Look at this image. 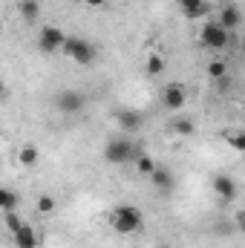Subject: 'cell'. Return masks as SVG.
<instances>
[{
  "label": "cell",
  "mask_w": 245,
  "mask_h": 248,
  "mask_svg": "<svg viewBox=\"0 0 245 248\" xmlns=\"http://www.w3.org/2000/svg\"><path fill=\"white\" fill-rule=\"evenodd\" d=\"M12 240H15V246L17 248H38L41 246V234H38L32 225H26V222L12 234Z\"/></svg>",
  "instance_id": "ba28073f"
},
{
  "label": "cell",
  "mask_w": 245,
  "mask_h": 248,
  "mask_svg": "<svg viewBox=\"0 0 245 248\" xmlns=\"http://www.w3.org/2000/svg\"><path fill=\"white\" fill-rule=\"evenodd\" d=\"M107 222H110V228H113L116 234L133 237V234H138V231L144 228V214H141L136 205H119V208L110 211Z\"/></svg>",
  "instance_id": "6da1fadb"
},
{
  "label": "cell",
  "mask_w": 245,
  "mask_h": 248,
  "mask_svg": "<svg viewBox=\"0 0 245 248\" xmlns=\"http://www.w3.org/2000/svg\"><path fill=\"white\" fill-rule=\"evenodd\" d=\"M184 9V15L187 17H205L208 12H211V6H208V0H179Z\"/></svg>",
  "instance_id": "5bb4252c"
},
{
  "label": "cell",
  "mask_w": 245,
  "mask_h": 248,
  "mask_svg": "<svg viewBox=\"0 0 245 248\" xmlns=\"http://www.w3.org/2000/svg\"><path fill=\"white\" fill-rule=\"evenodd\" d=\"M35 208H38V214H52V211H55V199H52L49 193H41L38 202H35Z\"/></svg>",
  "instance_id": "ffe728a7"
},
{
  "label": "cell",
  "mask_w": 245,
  "mask_h": 248,
  "mask_svg": "<svg viewBox=\"0 0 245 248\" xmlns=\"http://www.w3.org/2000/svg\"><path fill=\"white\" fill-rule=\"evenodd\" d=\"M138 153H141V150H138V144H136V141H130L127 136L110 139V141H107V147H104V159H107L110 165H124V162L136 159Z\"/></svg>",
  "instance_id": "7a4b0ae2"
},
{
  "label": "cell",
  "mask_w": 245,
  "mask_h": 248,
  "mask_svg": "<svg viewBox=\"0 0 245 248\" xmlns=\"http://www.w3.org/2000/svg\"><path fill=\"white\" fill-rule=\"evenodd\" d=\"M3 222H6V228H9L12 234H15V231H17V228L23 225V219L17 217V211H6V217H3Z\"/></svg>",
  "instance_id": "7402d4cb"
},
{
  "label": "cell",
  "mask_w": 245,
  "mask_h": 248,
  "mask_svg": "<svg viewBox=\"0 0 245 248\" xmlns=\"http://www.w3.org/2000/svg\"><path fill=\"white\" fill-rule=\"evenodd\" d=\"M199 41H202V46H208V49H214V52H222V49L231 46V32L222 29L216 20H211V23H205V26L199 29Z\"/></svg>",
  "instance_id": "277c9868"
},
{
  "label": "cell",
  "mask_w": 245,
  "mask_h": 248,
  "mask_svg": "<svg viewBox=\"0 0 245 248\" xmlns=\"http://www.w3.org/2000/svg\"><path fill=\"white\" fill-rule=\"evenodd\" d=\"M20 205V193H15L12 187H0V211H17Z\"/></svg>",
  "instance_id": "2e32d148"
},
{
  "label": "cell",
  "mask_w": 245,
  "mask_h": 248,
  "mask_svg": "<svg viewBox=\"0 0 245 248\" xmlns=\"http://www.w3.org/2000/svg\"><path fill=\"white\" fill-rule=\"evenodd\" d=\"M61 52L69 58V61L81 63V66H90V63L95 61V46L90 44V41H84V38H66L61 46Z\"/></svg>",
  "instance_id": "3957f363"
},
{
  "label": "cell",
  "mask_w": 245,
  "mask_h": 248,
  "mask_svg": "<svg viewBox=\"0 0 245 248\" xmlns=\"http://www.w3.org/2000/svg\"><path fill=\"white\" fill-rule=\"evenodd\" d=\"M184 101H187V93H184L182 84H168V87L162 90V104H165L168 110H173V113L182 110Z\"/></svg>",
  "instance_id": "52a82bcc"
},
{
  "label": "cell",
  "mask_w": 245,
  "mask_h": 248,
  "mask_svg": "<svg viewBox=\"0 0 245 248\" xmlns=\"http://www.w3.org/2000/svg\"><path fill=\"white\" fill-rule=\"evenodd\" d=\"M228 141H231V147H234V150H245V136H243V133H231V136H228Z\"/></svg>",
  "instance_id": "603a6c76"
},
{
  "label": "cell",
  "mask_w": 245,
  "mask_h": 248,
  "mask_svg": "<svg viewBox=\"0 0 245 248\" xmlns=\"http://www.w3.org/2000/svg\"><path fill=\"white\" fill-rule=\"evenodd\" d=\"M17 162H20L23 168H35V165L41 162V150H38L35 144H23V147L17 150Z\"/></svg>",
  "instance_id": "4fadbf2b"
},
{
  "label": "cell",
  "mask_w": 245,
  "mask_h": 248,
  "mask_svg": "<svg viewBox=\"0 0 245 248\" xmlns=\"http://www.w3.org/2000/svg\"><path fill=\"white\" fill-rule=\"evenodd\" d=\"M3 98H6V84L0 81V101H3Z\"/></svg>",
  "instance_id": "d4e9b609"
},
{
  "label": "cell",
  "mask_w": 245,
  "mask_h": 248,
  "mask_svg": "<svg viewBox=\"0 0 245 248\" xmlns=\"http://www.w3.org/2000/svg\"><path fill=\"white\" fill-rule=\"evenodd\" d=\"M144 66H147L150 75H162V72H165V58L153 52V55H147V63H144Z\"/></svg>",
  "instance_id": "ac0fdd59"
},
{
  "label": "cell",
  "mask_w": 245,
  "mask_h": 248,
  "mask_svg": "<svg viewBox=\"0 0 245 248\" xmlns=\"http://www.w3.org/2000/svg\"><path fill=\"white\" fill-rule=\"evenodd\" d=\"M153 168H156V162H153L147 153H138V156H136V170H138L141 176H150V173H153Z\"/></svg>",
  "instance_id": "e0dca14e"
},
{
  "label": "cell",
  "mask_w": 245,
  "mask_h": 248,
  "mask_svg": "<svg viewBox=\"0 0 245 248\" xmlns=\"http://www.w3.org/2000/svg\"><path fill=\"white\" fill-rule=\"evenodd\" d=\"M55 107L66 113V116H72V113H81L84 107H87V95L81 93V90H61L58 95H55Z\"/></svg>",
  "instance_id": "8992f818"
},
{
  "label": "cell",
  "mask_w": 245,
  "mask_h": 248,
  "mask_svg": "<svg viewBox=\"0 0 245 248\" xmlns=\"http://www.w3.org/2000/svg\"><path fill=\"white\" fill-rule=\"evenodd\" d=\"M170 130L179 133V136H190V133H193V122H190V119H173V122H170Z\"/></svg>",
  "instance_id": "44dd1931"
},
{
  "label": "cell",
  "mask_w": 245,
  "mask_h": 248,
  "mask_svg": "<svg viewBox=\"0 0 245 248\" xmlns=\"http://www.w3.org/2000/svg\"><path fill=\"white\" fill-rule=\"evenodd\" d=\"M17 12L23 15V20H38L41 15V0H17Z\"/></svg>",
  "instance_id": "9a60e30c"
},
{
  "label": "cell",
  "mask_w": 245,
  "mask_h": 248,
  "mask_svg": "<svg viewBox=\"0 0 245 248\" xmlns=\"http://www.w3.org/2000/svg\"><path fill=\"white\" fill-rule=\"evenodd\" d=\"M84 6H90V9H101V6H107V0H84Z\"/></svg>",
  "instance_id": "cb8c5ba5"
},
{
  "label": "cell",
  "mask_w": 245,
  "mask_h": 248,
  "mask_svg": "<svg viewBox=\"0 0 245 248\" xmlns=\"http://www.w3.org/2000/svg\"><path fill=\"white\" fill-rule=\"evenodd\" d=\"M208 75H211V78H216V81H219V78H225V75H228V66H225V61H222V58L211 61V63H208Z\"/></svg>",
  "instance_id": "d6986e66"
},
{
  "label": "cell",
  "mask_w": 245,
  "mask_h": 248,
  "mask_svg": "<svg viewBox=\"0 0 245 248\" xmlns=\"http://www.w3.org/2000/svg\"><path fill=\"white\" fill-rule=\"evenodd\" d=\"M214 190H216L222 199H234V196H237V182H234L228 173H219V176H214Z\"/></svg>",
  "instance_id": "8fae6325"
},
{
  "label": "cell",
  "mask_w": 245,
  "mask_h": 248,
  "mask_svg": "<svg viewBox=\"0 0 245 248\" xmlns=\"http://www.w3.org/2000/svg\"><path fill=\"white\" fill-rule=\"evenodd\" d=\"M216 23H219L222 29L234 32V29H240V23H243V15H240V9H237V6L231 3V6H222V12H219Z\"/></svg>",
  "instance_id": "30bf717a"
},
{
  "label": "cell",
  "mask_w": 245,
  "mask_h": 248,
  "mask_svg": "<svg viewBox=\"0 0 245 248\" xmlns=\"http://www.w3.org/2000/svg\"><path fill=\"white\" fill-rule=\"evenodd\" d=\"M63 41H66V32L58 29V26H44V29L38 32V49H41V52H46V55L61 52Z\"/></svg>",
  "instance_id": "5b68a950"
},
{
  "label": "cell",
  "mask_w": 245,
  "mask_h": 248,
  "mask_svg": "<svg viewBox=\"0 0 245 248\" xmlns=\"http://www.w3.org/2000/svg\"><path fill=\"white\" fill-rule=\"evenodd\" d=\"M147 179L153 182V187H156V190H162V193H170V190L176 187V179H173V173H170L168 168H159V165L153 168V173H150Z\"/></svg>",
  "instance_id": "9c48e42d"
},
{
  "label": "cell",
  "mask_w": 245,
  "mask_h": 248,
  "mask_svg": "<svg viewBox=\"0 0 245 248\" xmlns=\"http://www.w3.org/2000/svg\"><path fill=\"white\" fill-rule=\"evenodd\" d=\"M116 122H119L122 130L136 133V130L141 127V113H136V110H119V113H116Z\"/></svg>",
  "instance_id": "7c38bea8"
}]
</instances>
